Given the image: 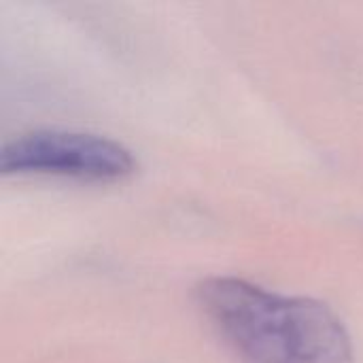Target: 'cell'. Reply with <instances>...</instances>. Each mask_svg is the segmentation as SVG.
Segmentation results:
<instances>
[{
  "label": "cell",
  "instance_id": "obj_2",
  "mask_svg": "<svg viewBox=\"0 0 363 363\" xmlns=\"http://www.w3.org/2000/svg\"><path fill=\"white\" fill-rule=\"evenodd\" d=\"M138 168L134 153L108 136L74 130H34L2 145V174L60 177L85 183H117Z\"/></svg>",
  "mask_w": 363,
  "mask_h": 363
},
{
  "label": "cell",
  "instance_id": "obj_1",
  "mask_svg": "<svg viewBox=\"0 0 363 363\" xmlns=\"http://www.w3.org/2000/svg\"><path fill=\"white\" fill-rule=\"evenodd\" d=\"M196 302L242 363H355L342 319L319 300L211 277L196 287Z\"/></svg>",
  "mask_w": 363,
  "mask_h": 363
}]
</instances>
